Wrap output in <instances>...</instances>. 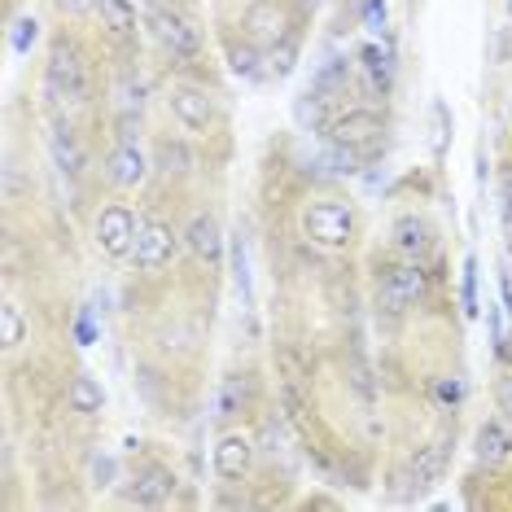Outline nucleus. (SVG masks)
<instances>
[{
    "mask_svg": "<svg viewBox=\"0 0 512 512\" xmlns=\"http://www.w3.org/2000/svg\"><path fill=\"white\" fill-rule=\"evenodd\" d=\"M44 84H49V97L62 101V106H88L92 101V71H88V57L79 44L62 40L49 57V71H44Z\"/></svg>",
    "mask_w": 512,
    "mask_h": 512,
    "instance_id": "obj_1",
    "label": "nucleus"
},
{
    "mask_svg": "<svg viewBox=\"0 0 512 512\" xmlns=\"http://www.w3.org/2000/svg\"><path fill=\"white\" fill-rule=\"evenodd\" d=\"M302 232L324 250H342L355 241V211L346 202L320 197V202H311L307 211H302Z\"/></svg>",
    "mask_w": 512,
    "mask_h": 512,
    "instance_id": "obj_2",
    "label": "nucleus"
},
{
    "mask_svg": "<svg viewBox=\"0 0 512 512\" xmlns=\"http://www.w3.org/2000/svg\"><path fill=\"white\" fill-rule=\"evenodd\" d=\"M421 298H425V267H421V259L386 267V276H381V307H386L390 316H403V311L416 307Z\"/></svg>",
    "mask_w": 512,
    "mask_h": 512,
    "instance_id": "obj_3",
    "label": "nucleus"
},
{
    "mask_svg": "<svg viewBox=\"0 0 512 512\" xmlns=\"http://www.w3.org/2000/svg\"><path fill=\"white\" fill-rule=\"evenodd\" d=\"M176 228L162 224V219H141V232H136V246H132V259L141 272H158L176 259Z\"/></svg>",
    "mask_w": 512,
    "mask_h": 512,
    "instance_id": "obj_4",
    "label": "nucleus"
},
{
    "mask_svg": "<svg viewBox=\"0 0 512 512\" xmlns=\"http://www.w3.org/2000/svg\"><path fill=\"white\" fill-rule=\"evenodd\" d=\"M136 232H141V224H136V215L127 211V206H106V211L97 215V246L110 254V259H127L136 246Z\"/></svg>",
    "mask_w": 512,
    "mask_h": 512,
    "instance_id": "obj_5",
    "label": "nucleus"
},
{
    "mask_svg": "<svg viewBox=\"0 0 512 512\" xmlns=\"http://www.w3.org/2000/svg\"><path fill=\"white\" fill-rule=\"evenodd\" d=\"M154 36H158V44L167 49L176 62H193L197 53H202V40H197V31L184 22L180 14H171V9H154Z\"/></svg>",
    "mask_w": 512,
    "mask_h": 512,
    "instance_id": "obj_6",
    "label": "nucleus"
},
{
    "mask_svg": "<svg viewBox=\"0 0 512 512\" xmlns=\"http://www.w3.org/2000/svg\"><path fill=\"white\" fill-rule=\"evenodd\" d=\"M381 119L372 110H346V114H337V119L329 123V136L333 141H342V145H351V149H359V154H368L372 145L381 141Z\"/></svg>",
    "mask_w": 512,
    "mask_h": 512,
    "instance_id": "obj_7",
    "label": "nucleus"
},
{
    "mask_svg": "<svg viewBox=\"0 0 512 512\" xmlns=\"http://www.w3.org/2000/svg\"><path fill=\"white\" fill-rule=\"evenodd\" d=\"M171 114H176L189 132H206L211 119H215L211 97H206L202 88H193V84H176V88H171Z\"/></svg>",
    "mask_w": 512,
    "mask_h": 512,
    "instance_id": "obj_8",
    "label": "nucleus"
},
{
    "mask_svg": "<svg viewBox=\"0 0 512 512\" xmlns=\"http://www.w3.org/2000/svg\"><path fill=\"white\" fill-rule=\"evenodd\" d=\"M49 149H53V162H57V171H62L66 180H79L84 176V145H79V136H75V127L71 123H62L57 119L49 127Z\"/></svg>",
    "mask_w": 512,
    "mask_h": 512,
    "instance_id": "obj_9",
    "label": "nucleus"
},
{
    "mask_svg": "<svg viewBox=\"0 0 512 512\" xmlns=\"http://www.w3.org/2000/svg\"><path fill=\"white\" fill-rule=\"evenodd\" d=\"M254 464V442L246 434H224L215 442V473L228 482H241Z\"/></svg>",
    "mask_w": 512,
    "mask_h": 512,
    "instance_id": "obj_10",
    "label": "nucleus"
},
{
    "mask_svg": "<svg viewBox=\"0 0 512 512\" xmlns=\"http://www.w3.org/2000/svg\"><path fill=\"white\" fill-rule=\"evenodd\" d=\"M184 246H189L206 267H219L224 263V232H219V219L215 215H193L189 232H184Z\"/></svg>",
    "mask_w": 512,
    "mask_h": 512,
    "instance_id": "obj_11",
    "label": "nucleus"
},
{
    "mask_svg": "<svg viewBox=\"0 0 512 512\" xmlns=\"http://www.w3.org/2000/svg\"><path fill=\"white\" fill-rule=\"evenodd\" d=\"M106 176H110L114 189H136V184L149 176V162H145V154H141V145L123 141V145L110 154V162H106Z\"/></svg>",
    "mask_w": 512,
    "mask_h": 512,
    "instance_id": "obj_12",
    "label": "nucleus"
},
{
    "mask_svg": "<svg viewBox=\"0 0 512 512\" xmlns=\"http://www.w3.org/2000/svg\"><path fill=\"white\" fill-rule=\"evenodd\" d=\"M477 460L486 469L512 464V429L504 421H482V429H477Z\"/></svg>",
    "mask_w": 512,
    "mask_h": 512,
    "instance_id": "obj_13",
    "label": "nucleus"
},
{
    "mask_svg": "<svg viewBox=\"0 0 512 512\" xmlns=\"http://www.w3.org/2000/svg\"><path fill=\"white\" fill-rule=\"evenodd\" d=\"M246 27H250L254 44H267V49H272L276 40H285V36H289L285 14L272 5V0H259V5H250V9H246Z\"/></svg>",
    "mask_w": 512,
    "mask_h": 512,
    "instance_id": "obj_14",
    "label": "nucleus"
},
{
    "mask_svg": "<svg viewBox=\"0 0 512 512\" xmlns=\"http://www.w3.org/2000/svg\"><path fill=\"white\" fill-rule=\"evenodd\" d=\"M442 469H447V442H429V447L416 451L412 469H407V477H412V491L425 495L434 482H442Z\"/></svg>",
    "mask_w": 512,
    "mask_h": 512,
    "instance_id": "obj_15",
    "label": "nucleus"
},
{
    "mask_svg": "<svg viewBox=\"0 0 512 512\" xmlns=\"http://www.w3.org/2000/svg\"><path fill=\"white\" fill-rule=\"evenodd\" d=\"M355 66H359V75H364V88L372 97H386L390 92V53L381 49V44H364Z\"/></svg>",
    "mask_w": 512,
    "mask_h": 512,
    "instance_id": "obj_16",
    "label": "nucleus"
},
{
    "mask_svg": "<svg viewBox=\"0 0 512 512\" xmlns=\"http://www.w3.org/2000/svg\"><path fill=\"white\" fill-rule=\"evenodd\" d=\"M171 491H176V477L162 469V464H149V469L136 473V504L162 508L171 499Z\"/></svg>",
    "mask_w": 512,
    "mask_h": 512,
    "instance_id": "obj_17",
    "label": "nucleus"
},
{
    "mask_svg": "<svg viewBox=\"0 0 512 512\" xmlns=\"http://www.w3.org/2000/svg\"><path fill=\"white\" fill-rule=\"evenodd\" d=\"M394 250L403 259H421L429 250V224L421 215H399V224H394Z\"/></svg>",
    "mask_w": 512,
    "mask_h": 512,
    "instance_id": "obj_18",
    "label": "nucleus"
},
{
    "mask_svg": "<svg viewBox=\"0 0 512 512\" xmlns=\"http://www.w3.org/2000/svg\"><path fill=\"white\" fill-rule=\"evenodd\" d=\"M71 412H79V416H97L101 407H106V390L97 386V377H88V372H79V377L71 381Z\"/></svg>",
    "mask_w": 512,
    "mask_h": 512,
    "instance_id": "obj_19",
    "label": "nucleus"
},
{
    "mask_svg": "<svg viewBox=\"0 0 512 512\" xmlns=\"http://www.w3.org/2000/svg\"><path fill=\"white\" fill-rule=\"evenodd\" d=\"M246 399H250L246 377H224L219 381V394H215V416L219 421H228V416H237L241 407H246Z\"/></svg>",
    "mask_w": 512,
    "mask_h": 512,
    "instance_id": "obj_20",
    "label": "nucleus"
},
{
    "mask_svg": "<svg viewBox=\"0 0 512 512\" xmlns=\"http://www.w3.org/2000/svg\"><path fill=\"white\" fill-rule=\"evenodd\" d=\"M101 9V27H110L114 36H127L136 27V5L132 0H97Z\"/></svg>",
    "mask_w": 512,
    "mask_h": 512,
    "instance_id": "obj_21",
    "label": "nucleus"
},
{
    "mask_svg": "<svg viewBox=\"0 0 512 512\" xmlns=\"http://www.w3.org/2000/svg\"><path fill=\"white\" fill-rule=\"evenodd\" d=\"M324 162L337 171V176H355L359 171V162H364V154L359 149H351V145H342V141H333V136H324Z\"/></svg>",
    "mask_w": 512,
    "mask_h": 512,
    "instance_id": "obj_22",
    "label": "nucleus"
},
{
    "mask_svg": "<svg viewBox=\"0 0 512 512\" xmlns=\"http://www.w3.org/2000/svg\"><path fill=\"white\" fill-rule=\"evenodd\" d=\"M228 66H232V75H241V79H259L263 75L259 44H232V49H228Z\"/></svg>",
    "mask_w": 512,
    "mask_h": 512,
    "instance_id": "obj_23",
    "label": "nucleus"
},
{
    "mask_svg": "<svg viewBox=\"0 0 512 512\" xmlns=\"http://www.w3.org/2000/svg\"><path fill=\"white\" fill-rule=\"evenodd\" d=\"M294 57H298V40L294 36L276 40L272 49H267V71H272L276 79H285L289 71H294Z\"/></svg>",
    "mask_w": 512,
    "mask_h": 512,
    "instance_id": "obj_24",
    "label": "nucleus"
},
{
    "mask_svg": "<svg viewBox=\"0 0 512 512\" xmlns=\"http://www.w3.org/2000/svg\"><path fill=\"white\" fill-rule=\"evenodd\" d=\"M324 106H329V101H324L316 88H307V92L298 97V106H294V119H298L302 127H320V123H324Z\"/></svg>",
    "mask_w": 512,
    "mask_h": 512,
    "instance_id": "obj_25",
    "label": "nucleus"
},
{
    "mask_svg": "<svg viewBox=\"0 0 512 512\" xmlns=\"http://www.w3.org/2000/svg\"><path fill=\"white\" fill-rule=\"evenodd\" d=\"M232 281H237V294L241 302H254V289H250V263H246V241H232Z\"/></svg>",
    "mask_w": 512,
    "mask_h": 512,
    "instance_id": "obj_26",
    "label": "nucleus"
},
{
    "mask_svg": "<svg viewBox=\"0 0 512 512\" xmlns=\"http://www.w3.org/2000/svg\"><path fill=\"white\" fill-rule=\"evenodd\" d=\"M22 333H27L22 311L14 307V302H5V307H0V342H5V351H14V346L22 342Z\"/></svg>",
    "mask_w": 512,
    "mask_h": 512,
    "instance_id": "obj_27",
    "label": "nucleus"
},
{
    "mask_svg": "<svg viewBox=\"0 0 512 512\" xmlns=\"http://www.w3.org/2000/svg\"><path fill=\"white\" fill-rule=\"evenodd\" d=\"M119 114L123 119H136V114H141V84H136L132 75L119 84Z\"/></svg>",
    "mask_w": 512,
    "mask_h": 512,
    "instance_id": "obj_28",
    "label": "nucleus"
},
{
    "mask_svg": "<svg viewBox=\"0 0 512 512\" xmlns=\"http://www.w3.org/2000/svg\"><path fill=\"white\" fill-rule=\"evenodd\" d=\"M9 40H14V53H31V44L40 40V22L36 18H18L14 22V36H9Z\"/></svg>",
    "mask_w": 512,
    "mask_h": 512,
    "instance_id": "obj_29",
    "label": "nucleus"
},
{
    "mask_svg": "<svg viewBox=\"0 0 512 512\" xmlns=\"http://www.w3.org/2000/svg\"><path fill=\"white\" fill-rule=\"evenodd\" d=\"M158 158H162V167H167V171H184V167H189V154H184L180 145H171V141H162Z\"/></svg>",
    "mask_w": 512,
    "mask_h": 512,
    "instance_id": "obj_30",
    "label": "nucleus"
},
{
    "mask_svg": "<svg viewBox=\"0 0 512 512\" xmlns=\"http://www.w3.org/2000/svg\"><path fill=\"white\" fill-rule=\"evenodd\" d=\"M495 407L504 412V421L512 425V372H508V377H499V381H495Z\"/></svg>",
    "mask_w": 512,
    "mask_h": 512,
    "instance_id": "obj_31",
    "label": "nucleus"
},
{
    "mask_svg": "<svg viewBox=\"0 0 512 512\" xmlns=\"http://www.w3.org/2000/svg\"><path fill=\"white\" fill-rule=\"evenodd\" d=\"M464 311H469V316L477 311V263L473 259L464 263Z\"/></svg>",
    "mask_w": 512,
    "mask_h": 512,
    "instance_id": "obj_32",
    "label": "nucleus"
},
{
    "mask_svg": "<svg viewBox=\"0 0 512 512\" xmlns=\"http://www.w3.org/2000/svg\"><path fill=\"white\" fill-rule=\"evenodd\" d=\"M364 27L372 31V36H381V31H386V5H381V0H368V9H364Z\"/></svg>",
    "mask_w": 512,
    "mask_h": 512,
    "instance_id": "obj_33",
    "label": "nucleus"
},
{
    "mask_svg": "<svg viewBox=\"0 0 512 512\" xmlns=\"http://www.w3.org/2000/svg\"><path fill=\"white\" fill-rule=\"evenodd\" d=\"M92 477H97V486H110V477H114V460H110V456H97V460H92Z\"/></svg>",
    "mask_w": 512,
    "mask_h": 512,
    "instance_id": "obj_34",
    "label": "nucleus"
},
{
    "mask_svg": "<svg viewBox=\"0 0 512 512\" xmlns=\"http://www.w3.org/2000/svg\"><path fill=\"white\" fill-rule=\"evenodd\" d=\"M460 394H464V390H460V381H456V377H451V381H438V399H442V403L456 407V403H460Z\"/></svg>",
    "mask_w": 512,
    "mask_h": 512,
    "instance_id": "obj_35",
    "label": "nucleus"
},
{
    "mask_svg": "<svg viewBox=\"0 0 512 512\" xmlns=\"http://www.w3.org/2000/svg\"><path fill=\"white\" fill-rule=\"evenodd\" d=\"M57 5H62L66 14H88V9L97 5V0H57Z\"/></svg>",
    "mask_w": 512,
    "mask_h": 512,
    "instance_id": "obj_36",
    "label": "nucleus"
},
{
    "mask_svg": "<svg viewBox=\"0 0 512 512\" xmlns=\"http://www.w3.org/2000/svg\"><path fill=\"white\" fill-rule=\"evenodd\" d=\"M499 189H504V202L512 206V167L504 171V180H499Z\"/></svg>",
    "mask_w": 512,
    "mask_h": 512,
    "instance_id": "obj_37",
    "label": "nucleus"
},
{
    "mask_svg": "<svg viewBox=\"0 0 512 512\" xmlns=\"http://www.w3.org/2000/svg\"><path fill=\"white\" fill-rule=\"evenodd\" d=\"M149 5H154V9H162V0H149Z\"/></svg>",
    "mask_w": 512,
    "mask_h": 512,
    "instance_id": "obj_38",
    "label": "nucleus"
},
{
    "mask_svg": "<svg viewBox=\"0 0 512 512\" xmlns=\"http://www.w3.org/2000/svg\"><path fill=\"white\" fill-rule=\"evenodd\" d=\"M508 5H512V0H508Z\"/></svg>",
    "mask_w": 512,
    "mask_h": 512,
    "instance_id": "obj_39",
    "label": "nucleus"
}]
</instances>
